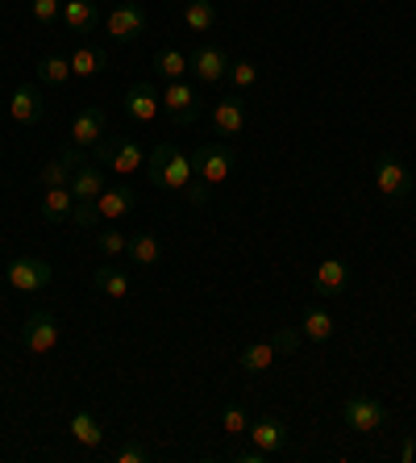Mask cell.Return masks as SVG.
<instances>
[{"label":"cell","mask_w":416,"mask_h":463,"mask_svg":"<svg viewBox=\"0 0 416 463\" xmlns=\"http://www.w3.org/2000/svg\"><path fill=\"white\" fill-rule=\"evenodd\" d=\"M146 180L159 188V193H183L188 180H192V155H183L175 142H159L154 151L146 155Z\"/></svg>","instance_id":"cell-1"},{"label":"cell","mask_w":416,"mask_h":463,"mask_svg":"<svg viewBox=\"0 0 416 463\" xmlns=\"http://www.w3.org/2000/svg\"><path fill=\"white\" fill-rule=\"evenodd\" d=\"M92 159L117 175H134L146 167V155H142V146L129 138V134H105V138L92 146Z\"/></svg>","instance_id":"cell-2"},{"label":"cell","mask_w":416,"mask_h":463,"mask_svg":"<svg viewBox=\"0 0 416 463\" xmlns=\"http://www.w3.org/2000/svg\"><path fill=\"white\" fill-rule=\"evenodd\" d=\"M412 172H408V163L400 155H379L374 159V193L392 201V205H404L408 196H412Z\"/></svg>","instance_id":"cell-3"},{"label":"cell","mask_w":416,"mask_h":463,"mask_svg":"<svg viewBox=\"0 0 416 463\" xmlns=\"http://www.w3.org/2000/svg\"><path fill=\"white\" fill-rule=\"evenodd\" d=\"M234 167H237V155H234V146H225V142H204V146H196V151H192L196 180L213 184V188L229 180V175H234Z\"/></svg>","instance_id":"cell-4"},{"label":"cell","mask_w":416,"mask_h":463,"mask_svg":"<svg viewBox=\"0 0 416 463\" xmlns=\"http://www.w3.org/2000/svg\"><path fill=\"white\" fill-rule=\"evenodd\" d=\"M342 426L354 434H379L387 426V410L366 392H354L342 401Z\"/></svg>","instance_id":"cell-5"},{"label":"cell","mask_w":416,"mask_h":463,"mask_svg":"<svg viewBox=\"0 0 416 463\" xmlns=\"http://www.w3.org/2000/svg\"><path fill=\"white\" fill-rule=\"evenodd\" d=\"M162 113L171 118V126L200 121V84H188V80L162 84Z\"/></svg>","instance_id":"cell-6"},{"label":"cell","mask_w":416,"mask_h":463,"mask_svg":"<svg viewBox=\"0 0 416 463\" xmlns=\"http://www.w3.org/2000/svg\"><path fill=\"white\" fill-rule=\"evenodd\" d=\"M105 33L108 38H113V43H138L142 33H146V25H150V17H146V9H142V5H134V0H121V5H113V9H108V17L105 22Z\"/></svg>","instance_id":"cell-7"},{"label":"cell","mask_w":416,"mask_h":463,"mask_svg":"<svg viewBox=\"0 0 416 463\" xmlns=\"http://www.w3.org/2000/svg\"><path fill=\"white\" fill-rule=\"evenodd\" d=\"M5 280H9V288H13V292H22V297H38V292H42L46 284L54 280V268L46 263V259L22 255V259H13V263H9Z\"/></svg>","instance_id":"cell-8"},{"label":"cell","mask_w":416,"mask_h":463,"mask_svg":"<svg viewBox=\"0 0 416 463\" xmlns=\"http://www.w3.org/2000/svg\"><path fill=\"white\" fill-rule=\"evenodd\" d=\"M22 346L30 355H51L59 346V317L51 309H33L22 326Z\"/></svg>","instance_id":"cell-9"},{"label":"cell","mask_w":416,"mask_h":463,"mask_svg":"<svg viewBox=\"0 0 416 463\" xmlns=\"http://www.w3.org/2000/svg\"><path fill=\"white\" fill-rule=\"evenodd\" d=\"M125 113L129 121H138V126H154L162 113V92L150 80H138V84L125 88Z\"/></svg>","instance_id":"cell-10"},{"label":"cell","mask_w":416,"mask_h":463,"mask_svg":"<svg viewBox=\"0 0 416 463\" xmlns=\"http://www.w3.org/2000/svg\"><path fill=\"white\" fill-rule=\"evenodd\" d=\"M188 63H192V76H196V84L200 88H213V84H221L225 76H229V54L221 51V46H196L192 54H188Z\"/></svg>","instance_id":"cell-11"},{"label":"cell","mask_w":416,"mask_h":463,"mask_svg":"<svg viewBox=\"0 0 416 463\" xmlns=\"http://www.w3.org/2000/svg\"><path fill=\"white\" fill-rule=\"evenodd\" d=\"M350 288V263L346 259H320L317 271H312V297L320 301H333Z\"/></svg>","instance_id":"cell-12"},{"label":"cell","mask_w":416,"mask_h":463,"mask_svg":"<svg viewBox=\"0 0 416 463\" xmlns=\"http://www.w3.org/2000/svg\"><path fill=\"white\" fill-rule=\"evenodd\" d=\"M108 134V118H105V109H97V105H84L79 113H75V121H71V138L67 142H75V146H84V151H92L100 138Z\"/></svg>","instance_id":"cell-13"},{"label":"cell","mask_w":416,"mask_h":463,"mask_svg":"<svg viewBox=\"0 0 416 463\" xmlns=\"http://www.w3.org/2000/svg\"><path fill=\"white\" fill-rule=\"evenodd\" d=\"M9 118L17 126H42L46 118V105H42V88L38 84H22L17 92L9 97Z\"/></svg>","instance_id":"cell-14"},{"label":"cell","mask_w":416,"mask_h":463,"mask_svg":"<svg viewBox=\"0 0 416 463\" xmlns=\"http://www.w3.org/2000/svg\"><path fill=\"white\" fill-rule=\"evenodd\" d=\"M67 188H71L75 201H97V196L108 188V175H105V167H100L97 159H84L71 172V184H67Z\"/></svg>","instance_id":"cell-15"},{"label":"cell","mask_w":416,"mask_h":463,"mask_svg":"<svg viewBox=\"0 0 416 463\" xmlns=\"http://www.w3.org/2000/svg\"><path fill=\"white\" fill-rule=\"evenodd\" d=\"M245 129V100L242 97H221L213 105V134L217 138H237Z\"/></svg>","instance_id":"cell-16"},{"label":"cell","mask_w":416,"mask_h":463,"mask_svg":"<svg viewBox=\"0 0 416 463\" xmlns=\"http://www.w3.org/2000/svg\"><path fill=\"white\" fill-rule=\"evenodd\" d=\"M245 439L254 442L267 459H275V455L288 447V426L279 418H258V421H250V434H245Z\"/></svg>","instance_id":"cell-17"},{"label":"cell","mask_w":416,"mask_h":463,"mask_svg":"<svg viewBox=\"0 0 416 463\" xmlns=\"http://www.w3.org/2000/svg\"><path fill=\"white\" fill-rule=\"evenodd\" d=\"M134 201H138V193H134L129 184H113V188H105V193L97 196V217H100V226H108V222H121V217L134 209Z\"/></svg>","instance_id":"cell-18"},{"label":"cell","mask_w":416,"mask_h":463,"mask_svg":"<svg viewBox=\"0 0 416 463\" xmlns=\"http://www.w3.org/2000/svg\"><path fill=\"white\" fill-rule=\"evenodd\" d=\"M100 22H105L100 0H63V25L71 33H92Z\"/></svg>","instance_id":"cell-19"},{"label":"cell","mask_w":416,"mask_h":463,"mask_svg":"<svg viewBox=\"0 0 416 463\" xmlns=\"http://www.w3.org/2000/svg\"><path fill=\"white\" fill-rule=\"evenodd\" d=\"M125 255H129L134 268H159V259H162L159 234H154V230H134V234H129Z\"/></svg>","instance_id":"cell-20"},{"label":"cell","mask_w":416,"mask_h":463,"mask_svg":"<svg viewBox=\"0 0 416 463\" xmlns=\"http://www.w3.org/2000/svg\"><path fill=\"white\" fill-rule=\"evenodd\" d=\"M300 335L309 338V343H329L337 335V317H333L325 305H309L304 317H300Z\"/></svg>","instance_id":"cell-21"},{"label":"cell","mask_w":416,"mask_h":463,"mask_svg":"<svg viewBox=\"0 0 416 463\" xmlns=\"http://www.w3.org/2000/svg\"><path fill=\"white\" fill-rule=\"evenodd\" d=\"M275 355H283V351H279V343L271 338V343H250V346H242L237 364H242L245 376H263L267 367H275Z\"/></svg>","instance_id":"cell-22"},{"label":"cell","mask_w":416,"mask_h":463,"mask_svg":"<svg viewBox=\"0 0 416 463\" xmlns=\"http://www.w3.org/2000/svg\"><path fill=\"white\" fill-rule=\"evenodd\" d=\"M192 71V63H188V54L180 51V46H162L159 54H154V76L162 80V84H175V80H183Z\"/></svg>","instance_id":"cell-23"},{"label":"cell","mask_w":416,"mask_h":463,"mask_svg":"<svg viewBox=\"0 0 416 463\" xmlns=\"http://www.w3.org/2000/svg\"><path fill=\"white\" fill-rule=\"evenodd\" d=\"M71 209H75V196L71 188H42V217L51 222V226H63V222H71Z\"/></svg>","instance_id":"cell-24"},{"label":"cell","mask_w":416,"mask_h":463,"mask_svg":"<svg viewBox=\"0 0 416 463\" xmlns=\"http://www.w3.org/2000/svg\"><path fill=\"white\" fill-rule=\"evenodd\" d=\"M71 434H75V442H79V447H88V451L105 442V426H100L97 413H88V410H75L71 413Z\"/></svg>","instance_id":"cell-25"},{"label":"cell","mask_w":416,"mask_h":463,"mask_svg":"<svg viewBox=\"0 0 416 463\" xmlns=\"http://www.w3.org/2000/svg\"><path fill=\"white\" fill-rule=\"evenodd\" d=\"M67 63H71L75 80H92V76H100V67H105V51H100V46H75V51L67 54Z\"/></svg>","instance_id":"cell-26"},{"label":"cell","mask_w":416,"mask_h":463,"mask_svg":"<svg viewBox=\"0 0 416 463\" xmlns=\"http://www.w3.org/2000/svg\"><path fill=\"white\" fill-rule=\"evenodd\" d=\"M92 284H97V292H105L108 301H125L129 288H134V284H129V276L121 268H97V271H92Z\"/></svg>","instance_id":"cell-27"},{"label":"cell","mask_w":416,"mask_h":463,"mask_svg":"<svg viewBox=\"0 0 416 463\" xmlns=\"http://www.w3.org/2000/svg\"><path fill=\"white\" fill-rule=\"evenodd\" d=\"M183 25L192 33H208L217 25V9H213V0H188L183 5Z\"/></svg>","instance_id":"cell-28"},{"label":"cell","mask_w":416,"mask_h":463,"mask_svg":"<svg viewBox=\"0 0 416 463\" xmlns=\"http://www.w3.org/2000/svg\"><path fill=\"white\" fill-rule=\"evenodd\" d=\"M67 80H71V63H67V54H46L42 63H38V84L63 88Z\"/></svg>","instance_id":"cell-29"},{"label":"cell","mask_w":416,"mask_h":463,"mask_svg":"<svg viewBox=\"0 0 416 463\" xmlns=\"http://www.w3.org/2000/svg\"><path fill=\"white\" fill-rule=\"evenodd\" d=\"M92 242H97V250H100L105 259H117V255H125L129 234H125V230H117L113 222H108L105 230H97V234H92Z\"/></svg>","instance_id":"cell-30"},{"label":"cell","mask_w":416,"mask_h":463,"mask_svg":"<svg viewBox=\"0 0 416 463\" xmlns=\"http://www.w3.org/2000/svg\"><path fill=\"white\" fill-rule=\"evenodd\" d=\"M229 84L237 88V92H245V88H254L258 84V63L254 59H229Z\"/></svg>","instance_id":"cell-31"},{"label":"cell","mask_w":416,"mask_h":463,"mask_svg":"<svg viewBox=\"0 0 416 463\" xmlns=\"http://www.w3.org/2000/svg\"><path fill=\"white\" fill-rule=\"evenodd\" d=\"M30 13L42 30H51V25L63 22V0H30Z\"/></svg>","instance_id":"cell-32"},{"label":"cell","mask_w":416,"mask_h":463,"mask_svg":"<svg viewBox=\"0 0 416 463\" xmlns=\"http://www.w3.org/2000/svg\"><path fill=\"white\" fill-rule=\"evenodd\" d=\"M63 184H71V167H67L63 159H51L38 172V188H63Z\"/></svg>","instance_id":"cell-33"},{"label":"cell","mask_w":416,"mask_h":463,"mask_svg":"<svg viewBox=\"0 0 416 463\" xmlns=\"http://www.w3.org/2000/svg\"><path fill=\"white\" fill-rule=\"evenodd\" d=\"M221 430L229 434V439H242V434H250V413H245L242 405H229V410L221 413Z\"/></svg>","instance_id":"cell-34"},{"label":"cell","mask_w":416,"mask_h":463,"mask_svg":"<svg viewBox=\"0 0 416 463\" xmlns=\"http://www.w3.org/2000/svg\"><path fill=\"white\" fill-rule=\"evenodd\" d=\"M180 196L192 209H208V205H213V184H204V180H196V175H192V180H188V188H183Z\"/></svg>","instance_id":"cell-35"},{"label":"cell","mask_w":416,"mask_h":463,"mask_svg":"<svg viewBox=\"0 0 416 463\" xmlns=\"http://www.w3.org/2000/svg\"><path fill=\"white\" fill-rule=\"evenodd\" d=\"M71 222H75L79 230H97V226H100V217H97V201H75Z\"/></svg>","instance_id":"cell-36"},{"label":"cell","mask_w":416,"mask_h":463,"mask_svg":"<svg viewBox=\"0 0 416 463\" xmlns=\"http://www.w3.org/2000/svg\"><path fill=\"white\" fill-rule=\"evenodd\" d=\"M146 459H150V447H142V442H121L113 451V463H146Z\"/></svg>","instance_id":"cell-37"},{"label":"cell","mask_w":416,"mask_h":463,"mask_svg":"<svg viewBox=\"0 0 416 463\" xmlns=\"http://www.w3.org/2000/svg\"><path fill=\"white\" fill-rule=\"evenodd\" d=\"M59 159H63L67 167H71V172H75V167H79V163H84L88 155H84V146H75V142H67L63 151H59Z\"/></svg>","instance_id":"cell-38"},{"label":"cell","mask_w":416,"mask_h":463,"mask_svg":"<svg viewBox=\"0 0 416 463\" xmlns=\"http://www.w3.org/2000/svg\"><path fill=\"white\" fill-rule=\"evenodd\" d=\"M400 459H404V463H416V439H404V442H400Z\"/></svg>","instance_id":"cell-39"}]
</instances>
